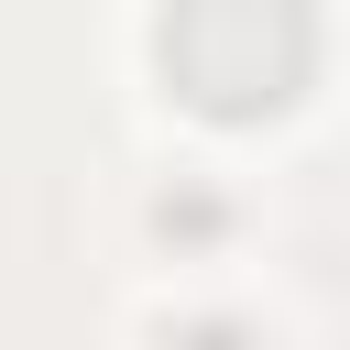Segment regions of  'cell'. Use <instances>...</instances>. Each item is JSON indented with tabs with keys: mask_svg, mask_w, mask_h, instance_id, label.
<instances>
[{
	"mask_svg": "<svg viewBox=\"0 0 350 350\" xmlns=\"http://www.w3.org/2000/svg\"><path fill=\"white\" fill-rule=\"evenodd\" d=\"M153 55H164V77H175L186 109L262 120V109H284L306 88L317 22H306V0H175L164 33H153Z\"/></svg>",
	"mask_w": 350,
	"mask_h": 350,
	"instance_id": "obj_1",
	"label": "cell"
}]
</instances>
